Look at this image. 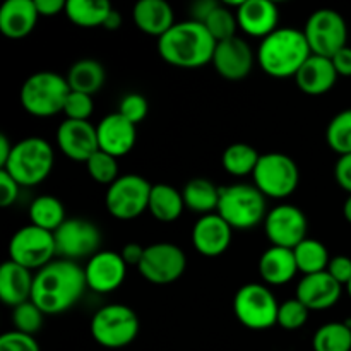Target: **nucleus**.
<instances>
[{
    "mask_svg": "<svg viewBox=\"0 0 351 351\" xmlns=\"http://www.w3.org/2000/svg\"><path fill=\"white\" fill-rule=\"evenodd\" d=\"M86 290L84 267L58 257L34 274L31 302L45 315H57L74 307Z\"/></svg>",
    "mask_w": 351,
    "mask_h": 351,
    "instance_id": "nucleus-1",
    "label": "nucleus"
},
{
    "mask_svg": "<svg viewBox=\"0 0 351 351\" xmlns=\"http://www.w3.org/2000/svg\"><path fill=\"white\" fill-rule=\"evenodd\" d=\"M216 41L204 24L182 21L158 40V53L178 69H199L211 64Z\"/></svg>",
    "mask_w": 351,
    "mask_h": 351,
    "instance_id": "nucleus-2",
    "label": "nucleus"
},
{
    "mask_svg": "<svg viewBox=\"0 0 351 351\" xmlns=\"http://www.w3.org/2000/svg\"><path fill=\"white\" fill-rule=\"evenodd\" d=\"M311 55L304 31L297 27H278L261 41L257 62L267 75L285 79L295 77Z\"/></svg>",
    "mask_w": 351,
    "mask_h": 351,
    "instance_id": "nucleus-3",
    "label": "nucleus"
},
{
    "mask_svg": "<svg viewBox=\"0 0 351 351\" xmlns=\"http://www.w3.org/2000/svg\"><path fill=\"white\" fill-rule=\"evenodd\" d=\"M55 165V153L50 143L41 137H26L14 144L5 167L7 171L21 187H34L47 180Z\"/></svg>",
    "mask_w": 351,
    "mask_h": 351,
    "instance_id": "nucleus-4",
    "label": "nucleus"
},
{
    "mask_svg": "<svg viewBox=\"0 0 351 351\" xmlns=\"http://www.w3.org/2000/svg\"><path fill=\"white\" fill-rule=\"evenodd\" d=\"M216 213L233 230H252L266 219V197L256 185L233 184L219 187Z\"/></svg>",
    "mask_w": 351,
    "mask_h": 351,
    "instance_id": "nucleus-5",
    "label": "nucleus"
},
{
    "mask_svg": "<svg viewBox=\"0 0 351 351\" xmlns=\"http://www.w3.org/2000/svg\"><path fill=\"white\" fill-rule=\"evenodd\" d=\"M71 88L64 75L41 71L29 75L21 86L19 99L23 108L38 119H48L64 112Z\"/></svg>",
    "mask_w": 351,
    "mask_h": 351,
    "instance_id": "nucleus-6",
    "label": "nucleus"
},
{
    "mask_svg": "<svg viewBox=\"0 0 351 351\" xmlns=\"http://www.w3.org/2000/svg\"><path fill=\"white\" fill-rule=\"evenodd\" d=\"M139 315L122 304L105 305L91 319L89 331L99 346L120 350L134 343L139 336Z\"/></svg>",
    "mask_w": 351,
    "mask_h": 351,
    "instance_id": "nucleus-7",
    "label": "nucleus"
},
{
    "mask_svg": "<svg viewBox=\"0 0 351 351\" xmlns=\"http://www.w3.org/2000/svg\"><path fill=\"white\" fill-rule=\"evenodd\" d=\"M278 304L273 291L263 283H247L233 298V312L240 324L252 331H266L278 326Z\"/></svg>",
    "mask_w": 351,
    "mask_h": 351,
    "instance_id": "nucleus-8",
    "label": "nucleus"
},
{
    "mask_svg": "<svg viewBox=\"0 0 351 351\" xmlns=\"http://www.w3.org/2000/svg\"><path fill=\"white\" fill-rule=\"evenodd\" d=\"M254 185L269 199H287L300 184V170L288 154L264 153L252 173Z\"/></svg>",
    "mask_w": 351,
    "mask_h": 351,
    "instance_id": "nucleus-9",
    "label": "nucleus"
},
{
    "mask_svg": "<svg viewBox=\"0 0 351 351\" xmlns=\"http://www.w3.org/2000/svg\"><path fill=\"white\" fill-rule=\"evenodd\" d=\"M151 189L153 185L141 175H120L106 191V209L113 218L122 221L136 219L149 208Z\"/></svg>",
    "mask_w": 351,
    "mask_h": 351,
    "instance_id": "nucleus-10",
    "label": "nucleus"
},
{
    "mask_svg": "<svg viewBox=\"0 0 351 351\" xmlns=\"http://www.w3.org/2000/svg\"><path fill=\"white\" fill-rule=\"evenodd\" d=\"M312 55L332 58L348 41V27L338 10L319 9L311 14L304 29Z\"/></svg>",
    "mask_w": 351,
    "mask_h": 351,
    "instance_id": "nucleus-11",
    "label": "nucleus"
},
{
    "mask_svg": "<svg viewBox=\"0 0 351 351\" xmlns=\"http://www.w3.org/2000/svg\"><path fill=\"white\" fill-rule=\"evenodd\" d=\"M57 247L51 232L34 225L23 226L12 235L9 242V261L33 271L45 267L55 261Z\"/></svg>",
    "mask_w": 351,
    "mask_h": 351,
    "instance_id": "nucleus-12",
    "label": "nucleus"
},
{
    "mask_svg": "<svg viewBox=\"0 0 351 351\" xmlns=\"http://www.w3.org/2000/svg\"><path fill=\"white\" fill-rule=\"evenodd\" d=\"M57 256L60 259L77 261L91 259L99 252L101 232L95 223L84 218H67L53 233Z\"/></svg>",
    "mask_w": 351,
    "mask_h": 351,
    "instance_id": "nucleus-13",
    "label": "nucleus"
},
{
    "mask_svg": "<svg viewBox=\"0 0 351 351\" xmlns=\"http://www.w3.org/2000/svg\"><path fill=\"white\" fill-rule=\"evenodd\" d=\"M187 267L184 250L170 242H158L146 247L139 264L141 276L153 285H170L180 280Z\"/></svg>",
    "mask_w": 351,
    "mask_h": 351,
    "instance_id": "nucleus-14",
    "label": "nucleus"
},
{
    "mask_svg": "<svg viewBox=\"0 0 351 351\" xmlns=\"http://www.w3.org/2000/svg\"><path fill=\"white\" fill-rule=\"evenodd\" d=\"M307 216L293 204H280L267 213L264 232L273 247L293 250L307 239Z\"/></svg>",
    "mask_w": 351,
    "mask_h": 351,
    "instance_id": "nucleus-15",
    "label": "nucleus"
},
{
    "mask_svg": "<svg viewBox=\"0 0 351 351\" xmlns=\"http://www.w3.org/2000/svg\"><path fill=\"white\" fill-rule=\"evenodd\" d=\"M127 267L129 266L122 259L120 252L99 250L84 266L88 290L101 295L119 290L125 281Z\"/></svg>",
    "mask_w": 351,
    "mask_h": 351,
    "instance_id": "nucleus-16",
    "label": "nucleus"
},
{
    "mask_svg": "<svg viewBox=\"0 0 351 351\" xmlns=\"http://www.w3.org/2000/svg\"><path fill=\"white\" fill-rule=\"evenodd\" d=\"M254 51L243 38L233 36L216 43L213 53V67L228 81H242L254 69Z\"/></svg>",
    "mask_w": 351,
    "mask_h": 351,
    "instance_id": "nucleus-17",
    "label": "nucleus"
},
{
    "mask_svg": "<svg viewBox=\"0 0 351 351\" xmlns=\"http://www.w3.org/2000/svg\"><path fill=\"white\" fill-rule=\"evenodd\" d=\"M58 149L69 160L86 163L96 151H99L98 134L91 122L64 120L57 130Z\"/></svg>",
    "mask_w": 351,
    "mask_h": 351,
    "instance_id": "nucleus-18",
    "label": "nucleus"
},
{
    "mask_svg": "<svg viewBox=\"0 0 351 351\" xmlns=\"http://www.w3.org/2000/svg\"><path fill=\"white\" fill-rule=\"evenodd\" d=\"M99 151L113 158H122L134 149L137 143V125L120 115L119 112L110 113L99 120L96 125Z\"/></svg>",
    "mask_w": 351,
    "mask_h": 351,
    "instance_id": "nucleus-19",
    "label": "nucleus"
},
{
    "mask_svg": "<svg viewBox=\"0 0 351 351\" xmlns=\"http://www.w3.org/2000/svg\"><path fill=\"white\" fill-rule=\"evenodd\" d=\"M233 239V228L218 215L201 216L192 228V243L204 257H218L228 250Z\"/></svg>",
    "mask_w": 351,
    "mask_h": 351,
    "instance_id": "nucleus-20",
    "label": "nucleus"
},
{
    "mask_svg": "<svg viewBox=\"0 0 351 351\" xmlns=\"http://www.w3.org/2000/svg\"><path fill=\"white\" fill-rule=\"evenodd\" d=\"M341 293V285L328 271H322L302 278L297 285L295 298H298L308 311H328L338 304Z\"/></svg>",
    "mask_w": 351,
    "mask_h": 351,
    "instance_id": "nucleus-21",
    "label": "nucleus"
},
{
    "mask_svg": "<svg viewBox=\"0 0 351 351\" xmlns=\"http://www.w3.org/2000/svg\"><path fill=\"white\" fill-rule=\"evenodd\" d=\"M239 27L254 38H266L278 29L280 10L269 0H242L237 5Z\"/></svg>",
    "mask_w": 351,
    "mask_h": 351,
    "instance_id": "nucleus-22",
    "label": "nucleus"
},
{
    "mask_svg": "<svg viewBox=\"0 0 351 351\" xmlns=\"http://www.w3.org/2000/svg\"><path fill=\"white\" fill-rule=\"evenodd\" d=\"M338 77L339 75L332 65L331 58L311 55L295 75V82H297L298 89L304 91L305 95L321 96L335 88Z\"/></svg>",
    "mask_w": 351,
    "mask_h": 351,
    "instance_id": "nucleus-23",
    "label": "nucleus"
},
{
    "mask_svg": "<svg viewBox=\"0 0 351 351\" xmlns=\"http://www.w3.org/2000/svg\"><path fill=\"white\" fill-rule=\"evenodd\" d=\"M34 0H7L0 7V33L10 40L26 38L38 23Z\"/></svg>",
    "mask_w": 351,
    "mask_h": 351,
    "instance_id": "nucleus-24",
    "label": "nucleus"
},
{
    "mask_svg": "<svg viewBox=\"0 0 351 351\" xmlns=\"http://www.w3.org/2000/svg\"><path fill=\"white\" fill-rule=\"evenodd\" d=\"M132 19L137 29L158 40L177 24L170 3L165 0H139L132 9Z\"/></svg>",
    "mask_w": 351,
    "mask_h": 351,
    "instance_id": "nucleus-25",
    "label": "nucleus"
},
{
    "mask_svg": "<svg viewBox=\"0 0 351 351\" xmlns=\"http://www.w3.org/2000/svg\"><path fill=\"white\" fill-rule=\"evenodd\" d=\"M34 274L29 269L5 261L0 266V298L9 307H17L21 304H26L31 300L33 295Z\"/></svg>",
    "mask_w": 351,
    "mask_h": 351,
    "instance_id": "nucleus-26",
    "label": "nucleus"
},
{
    "mask_svg": "<svg viewBox=\"0 0 351 351\" xmlns=\"http://www.w3.org/2000/svg\"><path fill=\"white\" fill-rule=\"evenodd\" d=\"M298 266L291 249L271 245L259 259V274L263 281L271 287L287 285L297 276Z\"/></svg>",
    "mask_w": 351,
    "mask_h": 351,
    "instance_id": "nucleus-27",
    "label": "nucleus"
},
{
    "mask_svg": "<svg viewBox=\"0 0 351 351\" xmlns=\"http://www.w3.org/2000/svg\"><path fill=\"white\" fill-rule=\"evenodd\" d=\"M65 79H67L71 91L84 93V95L93 96L105 84L106 72L105 67L98 60L82 58V60H77L75 64L71 65Z\"/></svg>",
    "mask_w": 351,
    "mask_h": 351,
    "instance_id": "nucleus-28",
    "label": "nucleus"
},
{
    "mask_svg": "<svg viewBox=\"0 0 351 351\" xmlns=\"http://www.w3.org/2000/svg\"><path fill=\"white\" fill-rule=\"evenodd\" d=\"M185 209L184 195L168 184H156L151 189L149 208L147 211L161 223H173Z\"/></svg>",
    "mask_w": 351,
    "mask_h": 351,
    "instance_id": "nucleus-29",
    "label": "nucleus"
},
{
    "mask_svg": "<svg viewBox=\"0 0 351 351\" xmlns=\"http://www.w3.org/2000/svg\"><path fill=\"white\" fill-rule=\"evenodd\" d=\"M185 208L197 215H213L219 204V189L208 178H192L185 184L184 191Z\"/></svg>",
    "mask_w": 351,
    "mask_h": 351,
    "instance_id": "nucleus-30",
    "label": "nucleus"
},
{
    "mask_svg": "<svg viewBox=\"0 0 351 351\" xmlns=\"http://www.w3.org/2000/svg\"><path fill=\"white\" fill-rule=\"evenodd\" d=\"M112 9L106 0H69L65 16L79 27H96L103 26Z\"/></svg>",
    "mask_w": 351,
    "mask_h": 351,
    "instance_id": "nucleus-31",
    "label": "nucleus"
},
{
    "mask_svg": "<svg viewBox=\"0 0 351 351\" xmlns=\"http://www.w3.org/2000/svg\"><path fill=\"white\" fill-rule=\"evenodd\" d=\"M31 225L55 233L65 221L64 204L53 195H40L29 206Z\"/></svg>",
    "mask_w": 351,
    "mask_h": 351,
    "instance_id": "nucleus-32",
    "label": "nucleus"
},
{
    "mask_svg": "<svg viewBox=\"0 0 351 351\" xmlns=\"http://www.w3.org/2000/svg\"><path fill=\"white\" fill-rule=\"evenodd\" d=\"M259 158L261 154L257 153L256 147L245 143H235L230 144L223 151L221 163L226 173L233 175V177H245V175L254 173L257 163H259Z\"/></svg>",
    "mask_w": 351,
    "mask_h": 351,
    "instance_id": "nucleus-33",
    "label": "nucleus"
},
{
    "mask_svg": "<svg viewBox=\"0 0 351 351\" xmlns=\"http://www.w3.org/2000/svg\"><path fill=\"white\" fill-rule=\"evenodd\" d=\"M293 254L295 261H297L298 273H302L304 276L322 273V271L328 269L329 261H331L324 243L314 239H305L304 242L298 243L293 249Z\"/></svg>",
    "mask_w": 351,
    "mask_h": 351,
    "instance_id": "nucleus-34",
    "label": "nucleus"
},
{
    "mask_svg": "<svg viewBox=\"0 0 351 351\" xmlns=\"http://www.w3.org/2000/svg\"><path fill=\"white\" fill-rule=\"evenodd\" d=\"M314 351H351V328L348 322H328L312 338Z\"/></svg>",
    "mask_w": 351,
    "mask_h": 351,
    "instance_id": "nucleus-35",
    "label": "nucleus"
},
{
    "mask_svg": "<svg viewBox=\"0 0 351 351\" xmlns=\"http://www.w3.org/2000/svg\"><path fill=\"white\" fill-rule=\"evenodd\" d=\"M326 141L339 156L351 154V108L343 110L332 117L326 129Z\"/></svg>",
    "mask_w": 351,
    "mask_h": 351,
    "instance_id": "nucleus-36",
    "label": "nucleus"
},
{
    "mask_svg": "<svg viewBox=\"0 0 351 351\" xmlns=\"http://www.w3.org/2000/svg\"><path fill=\"white\" fill-rule=\"evenodd\" d=\"M206 29L209 31L213 38H215L216 43L219 41L230 40V38L237 36V27H239V21H237V14L233 10H230L228 7L219 3L215 10L211 12V16L206 19L204 23Z\"/></svg>",
    "mask_w": 351,
    "mask_h": 351,
    "instance_id": "nucleus-37",
    "label": "nucleus"
},
{
    "mask_svg": "<svg viewBox=\"0 0 351 351\" xmlns=\"http://www.w3.org/2000/svg\"><path fill=\"white\" fill-rule=\"evenodd\" d=\"M86 168L88 173L96 184L101 185H112L119 175V165H117V158L110 156V154L103 153V151H96L88 161H86Z\"/></svg>",
    "mask_w": 351,
    "mask_h": 351,
    "instance_id": "nucleus-38",
    "label": "nucleus"
},
{
    "mask_svg": "<svg viewBox=\"0 0 351 351\" xmlns=\"http://www.w3.org/2000/svg\"><path fill=\"white\" fill-rule=\"evenodd\" d=\"M45 314L41 308L33 302H26L12 308V324L16 331L24 332V335L34 336L41 328H43Z\"/></svg>",
    "mask_w": 351,
    "mask_h": 351,
    "instance_id": "nucleus-39",
    "label": "nucleus"
},
{
    "mask_svg": "<svg viewBox=\"0 0 351 351\" xmlns=\"http://www.w3.org/2000/svg\"><path fill=\"white\" fill-rule=\"evenodd\" d=\"M308 308L302 304L298 298H290V300L280 304L278 311V326L285 331H297L304 328L308 321Z\"/></svg>",
    "mask_w": 351,
    "mask_h": 351,
    "instance_id": "nucleus-40",
    "label": "nucleus"
},
{
    "mask_svg": "<svg viewBox=\"0 0 351 351\" xmlns=\"http://www.w3.org/2000/svg\"><path fill=\"white\" fill-rule=\"evenodd\" d=\"M95 110V101L93 96L84 95V93L71 91L67 96V101L64 106L65 120H79V122H89V117L93 115Z\"/></svg>",
    "mask_w": 351,
    "mask_h": 351,
    "instance_id": "nucleus-41",
    "label": "nucleus"
},
{
    "mask_svg": "<svg viewBox=\"0 0 351 351\" xmlns=\"http://www.w3.org/2000/svg\"><path fill=\"white\" fill-rule=\"evenodd\" d=\"M119 113L122 117H125L129 122H132L134 125H137V123L143 122L147 117V113H149V103H147V99L144 98L143 95H139V93H129V95H125L120 99Z\"/></svg>",
    "mask_w": 351,
    "mask_h": 351,
    "instance_id": "nucleus-42",
    "label": "nucleus"
},
{
    "mask_svg": "<svg viewBox=\"0 0 351 351\" xmlns=\"http://www.w3.org/2000/svg\"><path fill=\"white\" fill-rule=\"evenodd\" d=\"M0 351H41L34 336L24 335L19 331L3 332L0 336Z\"/></svg>",
    "mask_w": 351,
    "mask_h": 351,
    "instance_id": "nucleus-43",
    "label": "nucleus"
},
{
    "mask_svg": "<svg viewBox=\"0 0 351 351\" xmlns=\"http://www.w3.org/2000/svg\"><path fill=\"white\" fill-rule=\"evenodd\" d=\"M326 271H328L341 287H346L351 281V259L348 256L331 257L329 266Z\"/></svg>",
    "mask_w": 351,
    "mask_h": 351,
    "instance_id": "nucleus-44",
    "label": "nucleus"
},
{
    "mask_svg": "<svg viewBox=\"0 0 351 351\" xmlns=\"http://www.w3.org/2000/svg\"><path fill=\"white\" fill-rule=\"evenodd\" d=\"M19 187L21 185L7 171L0 170V206L2 208H9L17 201Z\"/></svg>",
    "mask_w": 351,
    "mask_h": 351,
    "instance_id": "nucleus-45",
    "label": "nucleus"
},
{
    "mask_svg": "<svg viewBox=\"0 0 351 351\" xmlns=\"http://www.w3.org/2000/svg\"><path fill=\"white\" fill-rule=\"evenodd\" d=\"M335 178L343 191L351 194V154L339 156L335 167Z\"/></svg>",
    "mask_w": 351,
    "mask_h": 351,
    "instance_id": "nucleus-46",
    "label": "nucleus"
},
{
    "mask_svg": "<svg viewBox=\"0 0 351 351\" xmlns=\"http://www.w3.org/2000/svg\"><path fill=\"white\" fill-rule=\"evenodd\" d=\"M219 3L215 2V0H199V2L192 3L191 7V21H195V23L204 24L206 19L211 16L213 10L218 7Z\"/></svg>",
    "mask_w": 351,
    "mask_h": 351,
    "instance_id": "nucleus-47",
    "label": "nucleus"
},
{
    "mask_svg": "<svg viewBox=\"0 0 351 351\" xmlns=\"http://www.w3.org/2000/svg\"><path fill=\"white\" fill-rule=\"evenodd\" d=\"M144 252H146V247H143L141 243L130 242L123 245V249L120 250V256L125 261L127 266H136L139 267L141 261H143Z\"/></svg>",
    "mask_w": 351,
    "mask_h": 351,
    "instance_id": "nucleus-48",
    "label": "nucleus"
},
{
    "mask_svg": "<svg viewBox=\"0 0 351 351\" xmlns=\"http://www.w3.org/2000/svg\"><path fill=\"white\" fill-rule=\"evenodd\" d=\"M34 3H36L40 17H53L60 12L65 14V7H67L65 0H34Z\"/></svg>",
    "mask_w": 351,
    "mask_h": 351,
    "instance_id": "nucleus-49",
    "label": "nucleus"
},
{
    "mask_svg": "<svg viewBox=\"0 0 351 351\" xmlns=\"http://www.w3.org/2000/svg\"><path fill=\"white\" fill-rule=\"evenodd\" d=\"M332 65H335L338 75H343V77H351V47L346 45L345 48L338 51L335 57L331 58Z\"/></svg>",
    "mask_w": 351,
    "mask_h": 351,
    "instance_id": "nucleus-50",
    "label": "nucleus"
},
{
    "mask_svg": "<svg viewBox=\"0 0 351 351\" xmlns=\"http://www.w3.org/2000/svg\"><path fill=\"white\" fill-rule=\"evenodd\" d=\"M12 147L14 144H10L9 137H7L5 134H0V168L5 167V163L9 161Z\"/></svg>",
    "mask_w": 351,
    "mask_h": 351,
    "instance_id": "nucleus-51",
    "label": "nucleus"
},
{
    "mask_svg": "<svg viewBox=\"0 0 351 351\" xmlns=\"http://www.w3.org/2000/svg\"><path fill=\"white\" fill-rule=\"evenodd\" d=\"M120 26H122V14H120L119 10L112 9V12L108 14V17H106L105 23H103V27L108 31H117Z\"/></svg>",
    "mask_w": 351,
    "mask_h": 351,
    "instance_id": "nucleus-52",
    "label": "nucleus"
},
{
    "mask_svg": "<svg viewBox=\"0 0 351 351\" xmlns=\"http://www.w3.org/2000/svg\"><path fill=\"white\" fill-rule=\"evenodd\" d=\"M343 215H345V219L351 225V194L346 197L345 206H343Z\"/></svg>",
    "mask_w": 351,
    "mask_h": 351,
    "instance_id": "nucleus-53",
    "label": "nucleus"
},
{
    "mask_svg": "<svg viewBox=\"0 0 351 351\" xmlns=\"http://www.w3.org/2000/svg\"><path fill=\"white\" fill-rule=\"evenodd\" d=\"M346 291H348V295H350V298H351V281L348 285H346Z\"/></svg>",
    "mask_w": 351,
    "mask_h": 351,
    "instance_id": "nucleus-54",
    "label": "nucleus"
},
{
    "mask_svg": "<svg viewBox=\"0 0 351 351\" xmlns=\"http://www.w3.org/2000/svg\"><path fill=\"white\" fill-rule=\"evenodd\" d=\"M348 324H350V328H351V321H348Z\"/></svg>",
    "mask_w": 351,
    "mask_h": 351,
    "instance_id": "nucleus-55",
    "label": "nucleus"
}]
</instances>
